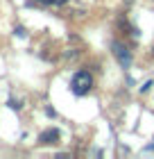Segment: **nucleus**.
I'll use <instances>...</instances> for the list:
<instances>
[{
	"label": "nucleus",
	"instance_id": "obj_4",
	"mask_svg": "<svg viewBox=\"0 0 154 159\" xmlns=\"http://www.w3.org/2000/svg\"><path fill=\"white\" fill-rule=\"evenodd\" d=\"M41 2H46V5H64V2H68V0H41Z\"/></svg>",
	"mask_w": 154,
	"mask_h": 159
},
{
	"label": "nucleus",
	"instance_id": "obj_1",
	"mask_svg": "<svg viewBox=\"0 0 154 159\" xmlns=\"http://www.w3.org/2000/svg\"><path fill=\"white\" fill-rule=\"evenodd\" d=\"M93 86V77L89 70H79V73L73 75V82H70V91L75 93V96H84V93H89V89Z\"/></svg>",
	"mask_w": 154,
	"mask_h": 159
},
{
	"label": "nucleus",
	"instance_id": "obj_2",
	"mask_svg": "<svg viewBox=\"0 0 154 159\" xmlns=\"http://www.w3.org/2000/svg\"><path fill=\"white\" fill-rule=\"evenodd\" d=\"M113 55L120 59V64H122L125 68H129V66H131V55H129L127 46H122V43H113Z\"/></svg>",
	"mask_w": 154,
	"mask_h": 159
},
{
	"label": "nucleus",
	"instance_id": "obj_3",
	"mask_svg": "<svg viewBox=\"0 0 154 159\" xmlns=\"http://www.w3.org/2000/svg\"><path fill=\"white\" fill-rule=\"evenodd\" d=\"M57 141H59V129L57 127H50L39 136V143H57Z\"/></svg>",
	"mask_w": 154,
	"mask_h": 159
}]
</instances>
